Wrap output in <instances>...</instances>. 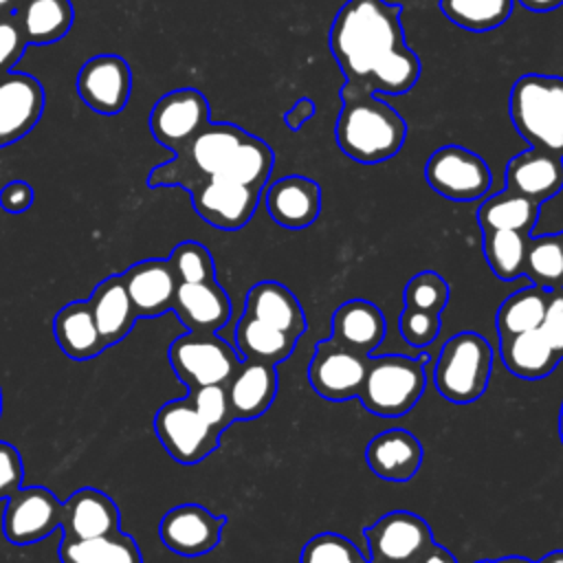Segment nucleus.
<instances>
[{
    "instance_id": "f257e3e1",
    "label": "nucleus",
    "mask_w": 563,
    "mask_h": 563,
    "mask_svg": "<svg viewBox=\"0 0 563 563\" xmlns=\"http://www.w3.org/2000/svg\"><path fill=\"white\" fill-rule=\"evenodd\" d=\"M402 7L385 0H347L334 15L330 51L345 75L341 90L405 95L420 79V59L405 44Z\"/></svg>"
},
{
    "instance_id": "f03ea898",
    "label": "nucleus",
    "mask_w": 563,
    "mask_h": 563,
    "mask_svg": "<svg viewBox=\"0 0 563 563\" xmlns=\"http://www.w3.org/2000/svg\"><path fill=\"white\" fill-rule=\"evenodd\" d=\"M275 165L273 150L255 134L235 123L209 121L174 158L156 165L147 185L189 189L200 180L224 178L255 189H264Z\"/></svg>"
},
{
    "instance_id": "7ed1b4c3",
    "label": "nucleus",
    "mask_w": 563,
    "mask_h": 563,
    "mask_svg": "<svg viewBox=\"0 0 563 563\" xmlns=\"http://www.w3.org/2000/svg\"><path fill=\"white\" fill-rule=\"evenodd\" d=\"M336 145L356 163L376 165L400 152L407 139L405 119L380 97L369 92L339 90Z\"/></svg>"
},
{
    "instance_id": "20e7f679",
    "label": "nucleus",
    "mask_w": 563,
    "mask_h": 563,
    "mask_svg": "<svg viewBox=\"0 0 563 563\" xmlns=\"http://www.w3.org/2000/svg\"><path fill=\"white\" fill-rule=\"evenodd\" d=\"M508 112L530 147L563 156V77H519L510 90Z\"/></svg>"
},
{
    "instance_id": "39448f33",
    "label": "nucleus",
    "mask_w": 563,
    "mask_h": 563,
    "mask_svg": "<svg viewBox=\"0 0 563 563\" xmlns=\"http://www.w3.org/2000/svg\"><path fill=\"white\" fill-rule=\"evenodd\" d=\"M424 365L427 356H369L365 380L358 394L363 407L380 418L405 416L424 391Z\"/></svg>"
},
{
    "instance_id": "423d86ee",
    "label": "nucleus",
    "mask_w": 563,
    "mask_h": 563,
    "mask_svg": "<svg viewBox=\"0 0 563 563\" xmlns=\"http://www.w3.org/2000/svg\"><path fill=\"white\" fill-rule=\"evenodd\" d=\"M490 369V343L477 332H457L442 345L438 354L433 383L444 400L468 405L486 391Z\"/></svg>"
},
{
    "instance_id": "0eeeda50",
    "label": "nucleus",
    "mask_w": 563,
    "mask_h": 563,
    "mask_svg": "<svg viewBox=\"0 0 563 563\" xmlns=\"http://www.w3.org/2000/svg\"><path fill=\"white\" fill-rule=\"evenodd\" d=\"M169 365L189 389L224 385L240 365L238 352L216 332H187L172 341Z\"/></svg>"
},
{
    "instance_id": "6e6552de",
    "label": "nucleus",
    "mask_w": 563,
    "mask_h": 563,
    "mask_svg": "<svg viewBox=\"0 0 563 563\" xmlns=\"http://www.w3.org/2000/svg\"><path fill=\"white\" fill-rule=\"evenodd\" d=\"M424 180L440 196L468 202L488 194L493 174L479 154L462 145H442L429 156L424 165Z\"/></svg>"
},
{
    "instance_id": "1a4fd4ad",
    "label": "nucleus",
    "mask_w": 563,
    "mask_h": 563,
    "mask_svg": "<svg viewBox=\"0 0 563 563\" xmlns=\"http://www.w3.org/2000/svg\"><path fill=\"white\" fill-rule=\"evenodd\" d=\"M154 433L180 464H196L211 455L222 435L202 420L189 398L165 402L154 416Z\"/></svg>"
},
{
    "instance_id": "9d476101",
    "label": "nucleus",
    "mask_w": 563,
    "mask_h": 563,
    "mask_svg": "<svg viewBox=\"0 0 563 563\" xmlns=\"http://www.w3.org/2000/svg\"><path fill=\"white\" fill-rule=\"evenodd\" d=\"M372 563H418L433 541L429 523L409 510H391L363 530Z\"/></svg>"
},
{
    "instance_id": "9b49d317",
    "label": "nucleus",
    "mask_w": 563,
    "mask_h": 563,
    "mask_svg": "<svg viewBox=\"0 0 563 563\" xmlns=\"http://www.w3.org/2000/svg\"><path fill=\"white\" fill-rule=\"evenodd\" d=\"M369 356L352 352L350 347L323 339L314 347V356L308 367V380L312 389L325 400L358 398Z\"/></svg>"
},
{
    "instance_id": "f8f14e48",
    "label": "nucleus",
    "mask_w": 563,
    "mask_h": 563,
    "mask_svg": "<svg viewBox=\"0 0 563 563\" xmlns=\"http://www.w3.org/2000/svg\"><path fill=\"white\" fill-rule=\"evenodd\" d=\"M62 526V501L44 486H20L7 497L2 532L13 545H29L46 539Z\"/></svg>"
},
{
    "instance_id": "ddd939ff",
    "label": "nucleus",
    "mask_w": 563,
    "mask_h": 563,
    "mask_svg": "<svg viewBox=\"0 0 563 563\" xmlns=\"http://www.w3.org/2000/svg\"><path fill=\"white\" fill-rule=\"evenodd\" d=\"M209 121V101L196 88L163 95L150 112L152 136L172 152L187 145Z\"/></svg>"
},
{
    "instance_id": "4468645a",
    "label": "nucleus",
    "mask_w": 563,
    "mask_h": 563,
    "mask_svg": "<svg viewBox=\"0 0 563 563\" xmlns=\"http://www.w3.org/2000/svg\"><path fill=\"white\" fill-rule=\"evenodd\" d=\"M196 213L211 227L222 231L242 229L255 213L262 189L224 180L209 178L187 189Z\"/></svg>"
},
{
    "instance_id": "2eb2a0df",
    "label": "nucleus",
    "mask_w": 563,
    "mask_h": 563,
    "mask_svg": "<svg viewBox=\"0 0 563 563\" xmlns=\"http://www.w3.org/2000/svg\"><path fill=\"white\" fill-rule=\"evenodd\" d=\"M77 92L81 101L99 114H117L128 106L132 92V70L121 55H95L79 68Z\"/></svg>"
},
{
    "instance_id": "dca6fc26",
    "label": "nucleus",
    "mask_w": 563,
    "mask_h": 563,
    "mask_svg": "<svg viewBox=\"0 0 563 563\" xmlns=\"http://www.w3.org/2000/svg\"><path fill=\"white\" fill-rule=\"evenodd\" d=\"M227 517L213 515L200 504L169 508L158 526L165 548L180 556H202L220 543Z\"/></svg>"
},
{
    "instance_id": "f3484780",
    "label": "nucleus",
    "mask_w": 563,
    "mask_h": 563,
    "mask_svg": "<svg viewBox=\"0 0 563 563\" xmlns=\"http://www.w3.org/2000/svg\"><path fill=\"white\" fill-rule=\"evenodd\" d=\"M44 112V88L29 73L0 75V147L26 136Z\"/></svg>"
},
{
    "instance_id": "a211bd4d",
    "label": "nucleus",
    "mask_w": 563,
    "mask_h": 563,
    "mask_svg": "<svg viewBox=\"0 0 563 563\" xmlns=\"http://www.w3.org/2000/svg\"><path fill=\"white\" fill-rule=\"evenodd\" d=\"M136 317L152 319L174 308L178 279L167 260H141L121 273Z\"/></svg>"
},
{
    "instance_id": "6ab92c4d",
    "label": "nucleus",
    "mask_w": 563,
    "mask_h": 563,
    "mask_svg": "<svg viewBox=\"0 0 563 563\" xmlns=\"http://www.w3.org/2000/svg\"><path fill=\"white\" fill-rule=\"evenodd\" d=\"M224 389L233 420L260 418L275 400L277 369L262 361H240Z\"/></svg>"
},
{
    "instance_id": "aec40b11",
    "label": "nucleus",
    "mask_w": 563,
    "mask_h": 563,
    "mask_svg": "<svg viewBox=\"0 0 563 563\" xmlns=\"http://www.w3.org/2000/svg\"><path fill=\"white\" fill-rule=\"evenodd\" d=\"M268 216L284 229H306L321 211V187L308 176H284L266 189Z\"/></svg>"
},
{
    "instance_id": "412c9836",
    "label": "nucleus",
    "mask_w": 563,
    "mask_h": 563,
    "mask_svg": "<svg viewBox=\"0 0 563 563\" xmlns=\"http://www.w3.org/2000/svg\"><path fill=\"white\" fill-rule=\"evenodd\" d=\"M563 187V156L530 147L510 158L506 167V189L534 202H545Z\"/></svg>"
},
{
    "instance_id": "4be33fe9",
    "label": "nucleus",
    "mask_w": 563,
    "mask_h": 563,
    "mask_svg": "<svg viewBox=\"0 0 563 563\" xmlns=\"http://www.w3.org/2000/svg\"><path fill=\"white\" fill-rule=\"evenodd\" d=\"M119 508L114 499L97 488H79L62 501L64 539H90L119 530Z\"/></svg>"
},
{
    "instance_id": "5701e85b",
    "label": "nucleus",
    "mask_w": 563,
    "mask_h": 563,
    "mask_svg": "<svg viewBox=\"0 0 563 563\" xmlns=\"http://www.w3.org/2000/svg\"><path fill=\"white\" fill-rule=\"evenodd\" d=\"M172 310L189 332H218L231 317V299L216 279L178 284Z\"/></svg>"
},
{
    "instance_id": "b1692460",
    "label": "nucleus",
    "mask_w": 563,
    "mask_h": 563,
    "mask_svg": "<svg viewBox=\"0 0 563 563\" xmlns=\"http://www.w3.org/2000/svg\"><path fill=\"white\" fill-rule=\"evenodd\" d=\"M365 460L378 477L387 482H407L422 464V444L405 429H387L369 440Z\"/></svg>"
},
{
    "instance_id": "393cba45",
    "label": "nucleus",
    "mask_w": 563,
    "mask_h": 563,
    "mask_svg": "<svg viewBox=\"0 0 563 563\" xmlns=\"http://www.w3.org/2000/svg\"><path fill=\"white\" fill-rule=\"evenodd\" d=\"M387 321L380 308L367 299H350L332 314V341L358 354H372L385 339Z\"/></svg>"
},
{
    "instance_id": "a878e982",
    "label": "nucleus",
    "mask_w": 563,
    "mask_h": 563,
    "mask_svg": "<svg viewBox=\"0 0 563 563\" xmlns=\"http://www.w3.org/2000/svg\"><path fill=\"white\" fill-rule=\"evenodd\" d=\"M244 314L255 317L292 339L306 332V314L299 299L279 282H257L246 292Z\"/></svg>"
},
{
    "instance_id": "bb28decb",
    "label": "nucleus",
    "mask_w": 563,
    "mask_h": 563,
    "mask_svg": "<svg viewBox=\"0 0 563 563\" xmlns=\"http://www.w3.org/2000/svg\"><path fill=\"white\" fill-rule=\"evenodd\" d=\"M88 303L106 347L121 343L130 334L134 321L139 319L121 275H110L101 279L95 286Z\"/></svg>"
},
{
    "instance_id": "cd10ccee",
    "label": "nucleus",
    "mask_w": 563,
    "mask_h": 563,
    "mask_svg": "<svg viewBox=\"0 0 563 563\" xmlns=\"http://www.w3.org/2000/svg\"><path fill=\"white\" fill-rule=\"evenodd\" d=\"M57 345L73 361H88L106 350L88 301H70L53 319Z\"/></svg>"
},
{
    "instance_id": "c85d7f7f",
    "label": "nucleus",
    "mask_w": 563,
    "mask_h": 563,
    "mask_svg": "<svg viewBox=\"0 0 563 563\" xmlns=\"http://www.w3.org/2000/svg\"><path fill=\"white\" fill-rule=\"evenodd\" d=\"M499 354L506 369L523 380L545 378L561 361V356L545 341L539 328L501 339Z\"/></svg>"
},
{
    "instance_id": "c756f323",
    "label": "nucleus",
    "mask_w": 563,
    "mask_h": 563,
    "mask_svg": "<svg viewBox=\"0 0 563 563\" xmlns=\"http://www.w3.org/2000/svg\"><path fill=\"white\" fill-rule=\"evenodd\" d=\"M13 15L26 44H53L70 31L75 9L70 0H22Z\"/></svg>"
},
{
    "instance_id": "7c9ffc66",
    "label": "nucleus",
    "mask_w": 563,
    "mask_h": 563,
    "mask_svg": "<svg viewBox=\"0 0 563 563\" xmlns=\"http://www.w3.org/2000/svg\"><path fill=\"white\" fill-rule=\"evenodd\" d=\"M62 563H143L136 541L121 530L90 539H62Z\"/></svg>"
},
{
    "instance_id": "2f4dec72",
    "label": "nucleus",
    "mask_w": 563,
    "mask_h": 563,
    "mask_svg": "<svg viewBox=\"0 0 563 563\" xmlns=\"http://www.w3.org/2000/svg\"><path fill=\"white\" fill-rule=\"evenodd\" d=\"M541 205L517 194L504 189L490 198H486L477 209V224L482 231H523L530 233L539 220Z\"/></svg>"
},
{
    "instance_id": "473e14b6",
    "label": "nucleus",
    "mask_w": 563,
    "mask_h": 563,
    "mask_svg": "<svg viewBox=\"0 0 563 563\" xmlns=\"http://www.w3.org/2000/svg\"><path fill=\"white\" fill-rule=\"evenodd\" d=\"M295 343L297 339L249 314H242L235 325L238 352L249 361L279 365L292 354Z\"/></svg>"
},
{
    "instance_id": "72a5a7b5",
    "label": "nucleus",
    "mask_w": 563,
    "mask_h": 563,
    "mask_svg": "<svg viewBox=\"0 0 563 563\" xmlns=\"http://www.w3.org/2000/svg\"><path fill=\"white\" fill-rule=\"evenodd\" d=\"M548 303V290L532 284L517 292H512L495 314V330L499 341L512 334H521L528 330H537L541 325L543 312Z\"/></svg>"
},
{
    "instance_id": "f704fd0d",
    "label": "nucleus",
    "mask_w": 563,
    "mask_h": 563,
    "mask_svg": "<svg viewBox=\"0 0 563 563\" xmlns=\"http://www.w3.org/2000/svg\"><path fill=\"white\" fill-rule=\"evenodd\" d=\"M528 242L530 233L523 231H482L484 257L495 277L512 282L523 275Z\"/></svg>"
},
{
    "instance_id": "c9c22d12",
    "label": "nucleus",
    "mask_w": 563,
    "mask_h": 563,
    "mask_svg": "<svg viewBox=\"0 0 563 563\" xmlns=\"http://www.w3.org/2000/svg\"><path fill=\"white\" fill-rule=\"evenodd\" d=\"M515 0H440V11L460 29L484 33L501 26L512 13Z\"/></svg>"
},
{
    "instance_id": "e433bc0d",
    "label": "nucleus",
    "mask_w": 563,
    "mask_h": 563,
    "mask_svg": "<svg viewBox=\"0 0 563 563\" xmlns=\"http://www.w3.org/2000/svg\"><path fill=\"white\" fill-rule=\"evenodd\" d=\"M523 275L545 290L563 288V249L556 233L530 238Z\"/></svg>"
},
{
    "instance_id": "4c0bfd02",
    "label": "nucleus",
    "mask_w": 563,
    "mask_h": 563,
    "mask_svg": "<svg viewBox=\"0 0 563 563\" xmlns=\"http://www.w3.org/2000/svg\"><path fill=\"white\" fill-rule=\"evenodd\" d=\"M178 284H200L216 279V264L207 246L200 242H180L167 257Z\"/></svg>"
},
{
    "instance_id": "58836bf2",
    "label": "nucleus",
    "mask_w": 563,
    "mask_h": 563,
    "mask_svg": "<svg viewBox=\"0 0 563 563\" xmlns=\"http://www.w3.org/2000/svg\"><path fill=\"white\" fill-rule=\"evenodd\" d=\"M299 563H372L343 534L319 532L301 550Z\"/></svg>"
},
{
    "instance_id": "ea45409f",
    "label": "nucleus",
    "mask_w": 563,
    "mask_h": 563,
    "mask_svg": "<svg viewBox=\"0 0 563 563\" xmlns=\"http://www.w3.org/2000/svg\"><path fill=\"white\" fill-rule=\"evenodd\" d=\"M449 301V284L435 271L413 275L405 286V308L440 314Z\"/></svg>"
},
{
    "instance_id": "a19ab883",
    "label": "nucleus",
    "mask_w": 563,
    "mask_h": 563,
    "mask_svg": "<svg viewBox=\"0 0 563 563\" xmlns=\"http://www.w3.org/2000/svg\"><path fill=\"white\" fill-rule=\"evenodd\" d=\"M187 398L194 405V409L202 416V420L207 424H211L218 433H222L233 422L224 385L194 387V389H189Z\"/></svg>"
},
{
    "instance_id": "79ce46f5",
    "label": "nucleus",
    "mask_w": 563,
    "mask_h": 563,
    "mask_svg": "<svg viewBox=\"0 0 563 563\" xmlns=\"http://www.w3.org/2000/svg\"><path fill=\"white\" fill-rule=\"evenodd\" d=\"M402 339L411 347H424L431 345L438 334H440V314L427 312V310H416V308H405L398 321Z\"/></svg>"
},
{
    "instance_id": "37998d69",
    "label": "nucleus",
    "mask_w": 563,
    "mask_h": 563,
    "mask_svg": "<svg viewBox=\"0 0 563 563\" xmlns=\"http://www.w3.org/2000/svg\"><path fill=\"white\" fill-rule=\"evenodd\" d=\"M26 40L15 15H0V75L11 73L18 59L24 55Z\"/></svg>"
},
{
    "instance_id": "c03bdc74",
    "label": "nucleus",
    "mask_w": 563,
    "mask_h": 563,
    "mask_svg": "<svg viewBox=\"0 0 563 563\" xmlns=\"http://www.w3.org/2000/svg\"><path fill=\"white\" fill-rule=\"evenodd\" d=\"M539 332L554 347V352L563 358V288L548 290V303H545V312H543Z\"/></svg>"
},
{
    "instance_id": "a18cd8bd",
    "label": "nucleus",
    "mask_w": 563,
    "mask_h": 563,
    "mask_svg": "<svg viewBox=\"0 0 563 563\" xmlns=\"http://www.w3.org/2000/svg\"><path fill=\"white\" fill-rule=\"evenodd\" d=\"M24 479V464L18 449L0 440V499L11 497Z\"/></svg>"
},
{
    "instance_id": "49530a36",
    "label": "nucleus",
    "mask_w": 563,
    "mask_h": 563,
    "mask_svg": "<svg viewBox=\"0 0 563 563\" xmlns=\"http://www.w3.org/2000/svg\"><path fill=\"white\" fill-rule=\"evenodd\" d=\"M33 187L26 180H11L0 189V207L7 213H24L33 205Z\"/></svg>"
},
{
    "instance_id": "de8ad7c7",
    "label": "nucleus",
    "mask_w": 563,
    "mask_h": 563,
    "mask_svg": "<svg viewBox=\"0 0 563 563\" xmlns=\"http://www.w3.org/2000/svg\"><path fill=\"white\" fill-rule=\"evenodd\" d=\"M314 112H317L314 101L310 97H301L295 101V106L290 110L284 112V123L288 130L297 132V130H301L303 123H308L314 117Z\"/></svg>"
},
{
    "instance_id": "09e8293b",
    "label": "nucleus",
    "mask_w": 563,
    "mask_h": 563,
    "mask_svg": "<svg viewBox=\"0 0 563 563\" xmlns=\"http://www.w3.org/2000/svg\"><path fill=\"white\" fill-rule=\"evenodd\" d=\"M418 563H457V559L446 548H442L435 541H431L427 545V550L422 552V556L418 559Z\"/></svg>"
},
{
    "instance_id": "8fccbe9b",
    "label": "nucleus",
    "mask_w": 563,
    "mask_h": 563,
    "mask_svg": "<svg viewBox=\"0 0 563 563\" xmlns=\"http://www.w3.org/2000/svg\"><path fill=\"white\" fill-rule=\"evenodd\" d=\"M528 11H552L563 4V0H517Z\"/></svg>"
},
{
    "instance_id": "3c124183",
    "label": "nucleus",
    "mask_w": 563,
    "mask_h": 563,
    "mask_svg": "<svg viewBox=\"0 0 563 563\" xmlns=\"http://www.w3.org/2000/svg\"><path fill=\"white\" fill-rule=\"evenodd\" d=\"M22 0H0V15H11L20 7Z\"/></svg>"
},
{
    "instance_id": "603ef678",
    "label": "nucleus",
    "mask_w": 563,
    "mask_h": 563,
    "mask_svg": "<svg viewBox=\"0 0 563 563\" xmlns=\"http://www.w3.org/2000/svg\"><path fill=\"white\" fill-rule=\"evenodd\" d=\"M537 563H563V550H552L543 559H539Z\"/></svg>"
},
{
    "instance_id": "864d4df0",
    "label": "nucleus",
    "mask_w": 563,
    "mask_h": 563,
    "mask_svg": "<svg viewBox=\"0 0 563 563\" xmlns=\"http://www.w3.org/2000/svg\"><path fill=\"white\" fill-rule=\"evenodd\" d=\"M495 563H534V561H530L526 556H504V559H499Z\"/></svg>"
},
{
    "instance_id": "5fc2aeb1",
    "label": "nucleus",
    "mask_w": 563,
    "mask_h": 563,
    "mask_svg": "<svg viewBox=\"0 0 563 563\" xmlns=\"http://www.w3.org/2000/svg\"><path fill=\"white\" fill-rule=\"evenodd\" d=\"M559 435H561V442H563V405H561V413H559Z\"/></svg>"
},
{
    "instance_id": "6e6d98bb",
    "label": "nucleus",
    "mask_w": 563,
    "mask_h": 563,
    "mask_svg": "<svg viewBox=\"0 0 563 563\" xmlns=\"http://www.w3.org/2000/svg\"><path fill=\"white\" fill-rule=\"evenodd\" d=\"M556 238H559V244H561V249H563V231L556 233Z\"/></svg>"
},
{
    "instance_id": "4d7b16f0",
    "label": "nucleus",
    "mask_w": 563,
    "mask_h": 563,
    "mask_svg": "<svg viewBox=\"0 0 563 563\" xmlns=\"http://www.w3.org/2000/svg\"><path fill=\"white\" fill-rule=\"evenodd\" d=\"M0 416H2V387H0Z\"/></svg>"
},
{
    "instance_id": "13d9d810",
    "label": "nucleus",
    "mask_w": 563,
    "mask_h": 563,
    "mask_svg": "<svg viewBox=\"0 0 563 563\" xmlns=\"http://www.w3.org/2000/svg\"><path fill=\"white\" fill-rule=\"evenodd\" d=\"M477 563H495V561H477Z\"/></svg>"
}]
</instances>
